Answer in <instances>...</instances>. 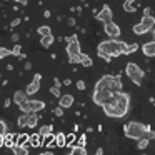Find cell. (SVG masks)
Listing matches in <instances>:
<instances>
[{
    "label": "cell",
    "mask_w": 155,
    "mask_h": 155,
    "mask_svg": "<svg viewBox=\"0 0 155 155\" xmlns=\"http://www.w3.org/2000/svg\"><path fill=\"white\" fill-rule=\"evenodd\" d=\"M104 108V114L107 117L112 118H124L128 114V108H130V94L120 90V92H114V97L108 102H105L102 105Z\"/></svg>",
    "instance_id": "obj_1"
},
{
    "label": "cell",
    "mask_w": 155,
    "mask_h": 155,
    "mask_svg": "<svg viewBox=\"0 0 155 155\" xmlns=\"http://www.w3.org/2000/svg\"><path fill=\"white\" fill-rule=\"evenodd\" d=\"M125 42L117 40V38H110V40H104L98 44L97 47V54L98 57L102 55H110V57H120L125 55Z\"/></svg>",
    "instance_id": "obj_2"
},
{
    "label": "cell",
    "mask_w": 155,
    "mask_h": 155,
    "mask_svg": "<svg viewBox=\"0 0 155 155\" xmlns=\"http://www.w3.org/2000/svg\"><path fill=\"white\" fill-rule=\"evenodd\" d=\"M95 88H108L112 92H120L124 88L122 75H104L97 80Z\"/></svg>",
    "instance_id": "obj_3"
},
{
    "label": "cell",
    "mask_w": 155,
    "mask_h": 155,
    "mask_svg": "<svg viewBox=\"0 0 155 155\" xmlns=\"http://www.w3.org/2000/svg\"><path fill=\"white\" fill-rule=\"evenodd\" d=\"M148 128H150L148 125H143V124H140V122H134V120H132V122H128V124L124 127V134H125V137H127V138L137 142L138 138L145 137V134H147Z\"/></svg>",
    "instance_id": "obj_4"
},
{
    "label": "cell",
    "mask_w": 155,
    "mask_h": 155,
    "mask_svg": "<svg viewBox=\"0 0 155 155\" xmlns=\"http://www.w3.org/2000/svg\"><path fill=\"white\" fill-rule=\"evenodd\" d=\"M125 74H127V77L130 78L135 85H142V80H143V77H145V72L142 70L137 64H134V62H128L127 64Z\"/></svg>",
    "instance_id": "obj_5"
},
{
    "label": "cell",
    "mask_w": 155,
    "mask_h": 155,
    "mask_svg": "<svg viewBox=\"0 0 155 155\" xmlns=\"http://www.w3.org/2000/svg\"><path fill=\"white\" fill-rule=\"evenodd\" d=\"M114 97V92L108 90V88H95L94 94H92V100H94L95 105H104L105 102H108Z\"/></svg>",
    "instance_id": "obj_6"
},
{
    "label": "cell",
    "mask_w": 155,
    "mask_h": 155,
    "mask_svg": "<svg viewBox=\"0 0 155 155\" xmlns=\"http://www.w3.org/2000/svg\"><path fill=\"white\" fill-rule=\"evenodd\" d=\"M18 108H20L24 114H28V112H40L45 108V102L42 100H24L20 105H18Z\"/></svg>",
    "instance_id": "obj_7"
},
{
    "label": "cell",
    "mask_w": 155,
    "mask_h": 155,
    "mask_svg": "<svg viewBox=\"0 0 155 155\" xmlns=\"http://www.w3.org/2000/svg\"><path fill=\"white\" fill-rule=\"evenodd\" d=\"M67 42V54L68 55H80V42H78V37L77 35H72V37H67L65 38Z\"/></svg>",
    "instance_id": "obj_8"
},
{
    "label": "cell",
    "mask_w": 155,
    "mask_h": 155,
    "mask_svg": "<svg viewBox=\"0 0 155 155\" xmlns=\"http://www.w3.org/2000/svg\"><path fill=\"white\" fill-rule=\"evenodd\" d=\"M104 32L110 38H118V37H120V32L122 30H120V27H118L115 22L110 20V22H105V24H104Z\"/></svg>",
    "instance_id": "obj_9"
},
{
    "label": "cell",
    "mask_w": 155,
    "mask_h": 155,
    "mask_svg": "<svg viewBox=\"0 0 155 155\" xmlns=\"http://www.w3.org/2000/svg\"><path fill=\"white\" fill-rule=\"evenodd\" d=\"M95 18H97L98 22H102V24L110 22L112 18H114V12H112V8L108 7V5H104V7L100 8V12H97V14H95Z\"/></svg>",
    "instance_id": "obj_10"
},
{
    "label": "cell",
    "mask_w": 155,
    "mask_h": 155,
    "mask_svg": "<svg viewBox=\"0 0 155 155\" xmlns=\"http://www.w3.org/2000/svg\"><path fill=\"white\" fill-rule=\"evenodd\" d=\"M40 80H42V75L40 74H35L34 75V80L27 85L25 94H27V95H35V94H37V92L40 90Z\"/></svg>",
    "instance_id": "obj_11"
},
{
    "label": "cell",
    "mask_w": 155,
    "mask_h": 155,
    "mask_svg": "<svg viewBox=\"0 0 155 155\" xmlns=\"http://www.w3.org/2000/svg\"><path fill=\"white\" fill-rule=\"evenodd\" d=\"M142 52L145 57H155V40L142 44Z\"/></svg>",
    "instance_id": "obj_12"
},
{
    "label": "cell",
    "mask_w": 155,
    "mask_h": 155,
    "mask_svg": "<svg viewBox=\"0 0 155 155\" xmlns=\"http://www.w3.org/2000/svg\"><path fill=\"white\" fill-rule=\"evenodd\" d=\"M58 105H60L62 108H70L72 105H74V95H70V94L60 95V97H58Z\"/></svg>",
    "instance_id": "obj_13"
},
{
    "label": "cell",
    "mask_w": 155,
    "mask_h": 155,
    "mask_svg": "<svg viewBox=\"0 0 155 155\" xmlns=\"http://www.w3.org/2000/svg\"><path fill=\"white\" fill-rule=\"evenodd\" d=\"M38 124V112H28L27 114V127L35 128Z\"/></svg>",
    "instance_id": "obj_14"
},
{
    "label": "cell",
    "mask_w": 155,
    "mask_h": 155,
    "mask_svg": "<svg viewBox=\"0 0 155 155\" xmlns=\"http://www.w3.org/2000/svg\"><path fill=\"white\" fill-rule=\"evenodd\" d=\"M17 137L18 135L17 134H5V143H4V147H7V148H12V147H15L17 145Z\"/></svg>",
    "instance_id": "obj_15"
},
{
    "label": "cell",
    "mask_w": 155,
    "mask_h": 155,
    "mask_svg": "<svg viewBox=\"0 0 155 155\" xmlns=\"http://www.w3.org/2000/svg\"><path fill=\"white\" fill-rule=\"evenodd\" d=\"M142 25H143L145 28H147L148 32L152 30V28L155 27V18L152 17V15H143V17H142V22H140Z\"/></svg>",
    "instance_id": "obj_16"
},
{
    "label": "cell",
    "mask_w": 155,
    "mask_h": 155,
    "mask_svg": "<svg viewBox=\"0 0 155 155\" xmlns=\"http://www.w3.org/2000/svg\"><path fill=\"white\" fill-rule=\"evenodd\" d=\"M54 42H55V38H54V35H52V34H47V35H42V37H40V45L44 48H48Z\"/></svg>",
    "instance_id": "obj_17"
},
{
    "label": "cell",
    "mask_w": 155,
    "mask_h": 155,
    "mask_svg": "<svg viewBox=\"0 0 155 155\" xmlns=\"http://www.w3.org/2000/svg\"><path fill=\"white\" fill-rule=\"evenodd\" d=\"M24 100H27V94H25V90H17L14 94V104L20 105Z\"/></svg>",
    "instance_id": "obj_18"
},
{
    "label": "cell",
    "mask_w": 155,
    "mask_h": 155,
    "mask_svg": "<svg viewBox=\"0 0 155 155\" xmlns=\"http://www.w3.org/2000/svg\"><path fill=\"white\" fill-rule=\"evenodd\" d=\"M92 64H94V60L90 58V55L84 54V52H80V65L82 67H92Z\"/></svg>",
    "instance_id": "obj_19"
},
{
    "label": "cell",
    "mask_w": 155,
    "mask_h": 155,
    "mask_svg": "<svg viewBox=\"0 0 155 155\" xmlns=\"http://www.w3.org/2000/svg\"><path fill=\"white\" fill-rule=\"evenodd\" d=\"M122 7H124V10L127 12V14H134V12L137 10V7H135V0H125Z\"/></svg>",
    "instance_id": "obj_20"
},
{
    "label": "cell",
    "mask_w": 155,
    "mask_h": 155,
    "mask_svg": "<svg viewBox=\"0 0 155 155\" xmlns=\"http://www.w3.org/2000/svg\"><path fill=\"white\" fill-rule=\"evenodd\" d=\"M55 145H57L58 148L65 147V134L64 132H58V134L55 135Z\"/></svg>",
    "instance_id": "obj_21"
},
{
    "label": "cell",
    "mask_w": 155,
    "mask_h": 155,
    "mask_svg": "<svg viewBox=\"0 0 155 155\" xmlns=\"http://www.w3.org/2000/svg\"><path fill=\"white\" fill-rule=\"evenodd\" d=\"M42 138L44 137H40V134H34V135H30V147H38V145L42 143Z\"/></svg>",
    "instance_id": "obj_22"
},
{
    "label": "cell",
    "mask_w": 155,
    "mask_h": 155,
    "mask_svg": "<svg viewBox=\"0 0 155 155\" xmlns=\"http://www.w3.org/2000/svg\"><path fill=\"white\" fill-rule=\"evenodd\" d=\"M38 134H40V137H47V135L54 134V127H52V125H42Z\"/></svg>",
    "instance_id": "obj_23"
},
{
    "label": "cell",
    "mask_w": 155,
    "mask_h": 155,
    "mask_svg": "<svg viewBox=\"0 0 155 155\" xmlns=\"http://www.w3.org/2000/svg\"><path fill=\"white\" fill-rule=\"evenodd\" d=\"M148 143H150V140H148L147 137H142V138L137 140V148L138 150H145V148L148 147Z\"/></svg>",
    "instance_id": "obj_24"
},
{
    "label": "cell",
    "mask_w": 155,
    "mask_h": 155,
    "mask_svg": "<svg viewBox=\"0 0 155 155\" xmlns=\"http://www.w3.org/2000/svg\"><path fill=\"white\" fill-rule=\"evenodd\" d=\"M68 153H78V155H87V150H85V147H80V145H75V147H72L70 150H68Z\"/></svg>",
    "instance_id": "obj_25"
},
{
    "label": "cell",
    "mask_w": 155,
    "mask_h": 155,
    "mask_svg": "<svg viewBox=\"0 0 155 155\" xmlns=\"http://www.w3.org/2000/svg\"><path fill=\"white\" fill-rule=\"evenodd\" d=\"M147 28H145L143 27V25H142V24H135L134 25V34L135 35H143V34H147Z\"/></svg>",
    "instance_id": "obj_26"
},
{
    "label": "cell",
    "mask_w": 155,
    "mask_h": 155,
    "mask_svg": "<svg viewBox=\"0 0 155 155\" xmlns=\"http://www.w3.org/2000/svg\"><path fill=\"white\" fill-rule=\"evenodd\" d=\"M138 44H127L125 45V55H128V54H134V52H137L138 50Z\"/></svg>",
    "instance_id": "obj_27"
},
{
    "label": "cell",
    "mask_w": 155,
    "mask_h": 155,
    "mask_svg": "<svg viewBox=\"0 0 155 155\" xmlns=\"http://www.w3.org/2000/svg\"><path fill=\"white\" fill-rule=\"evenodd\" d=\"M28 140H30V135H27V134H20V135L17 137V145H25Z\"/></svg>",
    "instance_id": "obj_28"
},
{
    "label": "cell",
    "mask_w": 155,
    "mask_h": 155,
    "mask_svg": "<svg viewBox=\"0 0 155 155\" xmlns=\"http://www.w3.org/2000/svg\"><path fill=\"white\" fill-rule=\"evenodd\" d=\"M17 125L20 128H24V127H27V114H24V115H20V117L17 118Z\"/></svg>",
    "instance_id": "obj_29"
},
{
    "label": "cell",
    "mask_w": 155,
    "mask_h": 155,
    "mask_svg": "<svg viewBox=\"0 0 155 155\" xmlns=\"http://www.w3.org/2000/svg\"><path fill=\"white\" fill-rule=\"evenodd\" d=\"M37 32H38V35H47V34H52L50 32V27H48V25H40V27L37 28Z\"/></svg>",
    "instance_id": "obj_30"
},
{
    "label": "cell",
    "mask_w": 155,
    "mask_h": 155,
    "mask_svg": "<svg viewBox=\"0 0 155 155\" xmlns=\"http://www.w3.org/2000/svg\"><path fill=\"white\" fill-rule=\"evenodd\" d=\"M20 54H22V45L15 44L14 48H12V55H14V57H20Z\"/></svg>",
    "instance_id": "obj_31"
},
{
    "label": "cell",
    "mask_w": 155,
    "mask_h": 155,
    "mask_svg": "<svg viewBox=\"0 0 155 155\" xmlns=\"http://www.w3.org/2000/svg\"><path fill=\"white\" fill-rule=\"evenodd\" d=\"M75 140V134H70V135H65V147H70Z\"/></svg>",
    "instance_id": "obj_32"
},
{
    "label": "cell",
    "mask_w": 155,
    "mask_h": 155,
    "mask_svg": "<svg viewBox=\"0 0 155 155\" xmlns=\"http://www.w3.org/2000/svg\"><path fill=\"white\" fill-rule=\"evenodd\" d=\"M68 64H80V55H68Z\"/></svg>",
    "instance_id": "obj_33"
},
{
    "label": "cell",
    "mask_w": 155,
    "mask_h": 155,
    "mask_svg": "<svg viewBox=\"0 0 155 155\" xmlns=\"http://www.w3.org/2000/svg\"><path fill=\"white\" fill-rule=\"evenodd\" d=\"M8 55H12V50H8V48H5V47H0V58H5V57H8Z\"/></svg>",
    "instance_id": "obj_34"
},
{
    "label": "cell",
    "mask_w": 155,
    "mask_h": 155,
    "mask_svg": "<svg viewBox=\"0 0 155 155\" xmlns=\"http://www.w3.org/2000/svg\"><path fill=\"white\" fill-rule=\"evenodd\" d=\"M64 110H65V108H62L60 105H58V107L54 108V115H55V117H64Z\"/></svg>",
    "instance_id": "obj_35"
},
{
    "label": "cell",
    "mask_w": 155,
    "mask_h": 155,
    "mask_svg": "<svg viewBox=\"0 0 155 155\" xmlns=\"http://www.w3.org/2000/svg\"><path fill=\"white\" fill-rule=\"evenodd\" d=\"M50 94L54 95V97H57V98H58V97H60V95H62V94H60V88H58V87H55V85H54V87L50 88Z\"/></svg>",
    "instance_id": "obj_36"
},
{
    "label": "cell",
    "mask_w": 155,
    "mask_h": 155,
    "mask_svg": "<svg viewBox=\"0 0 155 155\" xmlns=\"http://www.w3.org/2000/svg\"><path fill=\"white\" fill-rule=\"evenodd\" d=\"M8 128H7V124L4 120H0V134H7Z\"/></svg>",
    "instance_id": "obj_37"
},
{
    "label": "cell",
    "mask_w": 155,
    "mask_h": 155,
    "mask_svg": "<svg viewBox=\"0 0 155 155\" xmlns=\"http://www.w3.org/2000/svg\"><path fill=\"white\" fill-rule=\"evenodd\" d=\"M145 137H147L148 140H155V132L152 130V128H148V130H147V134H145Z\"/></svg>",
    "instance_id": "obj_38"
},
{
    "label": "cell",
    "mask_w": 155,
    "mask_h": 155,
    "mask_svg": "<svg viewBox=\"0 0 155 155\" xmlns=\"http://www.w3.org/2000/svg\"><path fill=\"white\" fill-rule=\"evenodd\" d=\"M77 145H80V147H85V145H87V138H85V135H80V140H78Z\"/></svg>",
    "instance_id": "obj_39"
},
{
    "label": "cell",
    "mask_w": 155,
    "mask_h": 155,
    "mask_svg": "<svg viewBox=\"0 0 155 155\" xmlns=\"http://www.w3.org/2000/svg\"><path fill=\"white\" fill-rule=\"evenodd\" d=\"M85 87H87V85H85L84 80H78L77 82V88H78V90H85Z\"/></svg>",
    "instance_id": "obj_40"
},
{
    "label": "cell",
    "mask_w": 155,
    "mask_h": 155,
    "mask_svg": "<svg viewBox=\"0 0 155 155\" xmlns=\"http://www.w3.org/2000/svg\"><path fill=\"white\" fill-rule=\"evenodd\" d=\"M54 85H55V87H58V88H60L64 84H62V80H60V78H57V77H55V78H54Z\"/></svg>",
    "instance_id": "obj_41"
},
{
    "label": "cell",
    "mask_w": 155,
    "mask_h": 155,
    "mask_svg": "<svg viewBox=\"0 0 155 155\" xmlns=\"http://www.w3.org/2000/svg\"><path fill=\"white\" fill-rule=\"evenodd\" d=\"M18 24H20V18H14V20L10 22V27H17Z\"/></svg>",
    "instance_id": "obj_42"
},
{
    "label": "cell",
    "mask_w": 155,
    "mask_h": 155,
    "mask_svg": "<svg viewBox=\"0 0 155 155\" xmlns=\"http://www.w3.org/2000/svg\"><path fill=\"white\" fill-rule=\"evenodd\" d=\"M4 143H5V134H0V148L4 147Z\"/></svg>",
    "instance_id": "obj_43"
},
{
    "label": "cell",
    "mask_w": 155,
    "mask_h": 155,
    "mask_svg": "<svg viewBox=\"0 0 155 155\" xmlns=\"http://www.w3.org/2000/svg\"><path fill=\"white\" fill-rule=\"evenodd\" d=\"M10 104H12V100H10V98H5V102H4V107H5V108H8V107H10Z\"/></svg>",
    "instance_id": "obj_44"
},
{
    "label": "cell",
    "mask_w": 155,
    "mask_h": 155,
    "mask_svg": "<svg viewBox=\"0 0 155 155\" xmlns=\"http://www.w3.org/2000/svg\"><path fill=\"white\" fill-rule=\"evenodd\" d=\"M18 38H20L18 34H12V42H18Z\"/></svg>",
    "instance_id": "obj_45"
},
{
    "label": "cell",
    "mask_w": 155,
    "mask_h": 155,
    "mask_svg": "<svg viewBox=\"0 0 155 155\" xmlns=\"http://www.w3.org/2000/svg\"><path fill=\"white\" fill-rule=\"evenodd\" d=\"M14 2H15V4H20V5H27L28 4L27 0H14Z\"/></svg>",
    "instance_id": "obj_46"
},
{
    "label": "cell",
    "mask_w": 155,
    "mask_h": 155,
    "mask_svg": "<svg viewBox=\"0 0 155 155\" xmlns=\"http://www.w3.org/2000/svg\"><path fill=\"white\" fill-rule=\"evenodd\" d=\"M67 22H68V25H70V27H74V25H75V18H74V17H70Z\"/></svg>",
    "instance_id": "obj_47"
},
{
    "label": "cell",
    "mask_w": 155,
    "mask_h": 155,
    "mask_svg": "<svg viewBox=\"0 0 155 155\" xmlns=\"http://www.w3.org/2000/svg\"><path fill=\"white\" fill-rule=\"evenodd\" d=\"M100 58H104L105 62H110V60H112V57H110V55H102Z\"/></svg>",
    "instance_id": "obj_48"
},
{
    "label": "cell",
    "mask_w": 155,
    "mask_h": 155,
    "mask_svg": "<svg viewBox=\"0 0 155 155\" xmlns=\"http://www.w3.org/2000/svg\"><path fill=\"white\" fill-rule=\"evenodd\" d=\"M62 84H64V85H67V87H68V85H72V80H70V78H65V80L62 82Z\"/></svg>",
    "instance_id": "obj_49"
},
{
    "label": "cell",
    "mask_w": 155,
    "mask_h": 155,
    "mask_svg": "<svg viewBox=\"0 0 155 155\" xmlns=\"http://www.w3.org/2000/svg\"><path fill=\"white\" fill-rule=\"evenodd\" d=\"M150 12H152L150 7H145V8H143V15H150Z\"/></svg>",
    "instance_id": "obj_50"
},
{
    "label": "cell",
    "mask_w": 155,
    "mask_h": 155,
    "mask_svg": "<svg viewBox=\"0 0 155 155\" xmlns=\"http://www.w3.org/2000/svg\"><path fill=\"white\" fill-rule=\"evenodd\" d=\"M50 15H52L50 10H45V12H44V17H45V18H50Z\"/></svg>",
    "instance_id": "obj_51"
},
{
    "label": "cell",
    "mask_w": 155,
    "mask_h": 155,
    "mask_svg": "<svg viewBox=\"0 0 155 155\" xmlns=\"http://www.w3.org/2000/svg\"><path fill=\"white\" fill-rule=\"evenodd\" d=\"M42 155H54V152H52V150H45V152H42Z\"/></svg>",
    "instance_id": "obj_52"
},
{
    "label": "cell",
    "mask_w": 155,
    "mask_h": 155,
    "mask_svg": "<svg viewBox=\"0 0 155 155\" xmlns=\"http://www.w3.org/2000/svg\"><path fill=\"white\" fill-rule=\"evenodd\" d=\"M30 68H32V64H30V62H27V64H25V70H30Z\"/></svg>",
    "instance_id": "obj_53"
},
{
    "label": "cell",
    "mask_w": 155,
    "mask_h": 155,
    "mask_svg": "<svg viewBox=\"0 0 155 155\" xmlns=\"http://www.w3.org/2000/svg\"><path fill=\"white\" fill-rule=\"evenodd\" d=\"M104 153V148H97V155H102Z\"/></svg>",
    "instance_id": "obj_54"
},
{
    "label": "cell",
    "mask_w": 155,
    "mask_h": 155,
    "mask_svg": "<svg viewBox=\"0 0 155 155\" xmlns=\"http://www.w3.org/2000/svg\"><path fill=\"white\" fill-rule=\"evenodd\" d=\"M152 32H153V37H155V27H153V28H152Z\"/></svg>",
    "instance_id": "obj_55"
}]
</instances>
